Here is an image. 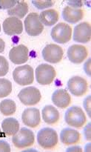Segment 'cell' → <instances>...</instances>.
Masks as SVG:
<instances>
[{
    "instance_id": "obj_1",
    "label": "cell",
    "mask_w": 91,
    "mask_h": 152,
    "mask_svg": "<svg viewBox=\"0 0 91 152\" xmlns=\"http://www.w3.org/2000/svg\"><path fill=\"white\" fill-rule=\"evenodd\" d=\"M58 135L55 130L50 128H44L38 132L37 142L39 145L45 149L53 148L58 143Z\"/></svg>"
},
{
    "instance_id": "obj_2",
    "label": "cell",
    "mask_w": 91,
    "mask_h": 152,
    "mask_svg": "<svg viewBox=\"0 0 91 152\" xmlns=\"http://www.w3.org/2000/svg\"><path fill=\"white\" fill-rule=\"evenodd\" d=\"M65 122L70 126L81 128L85 124L86 116L81 108L78 106L71 107L66 111L65 115Z\"/></svg>"
},
{
    "instance_id": "obj_3",
    "label": "cell",
    "mask_w": 91,
    "mask_h": 152,
    "mask_svg": "<svg viewBox=\"0 0 91 152\" xmlns=\"http://www.w3.org/2000/svg\"><path fill=\"white\" fill-rule=\"evenodd\" d=\"M14 81L20 86H28L33 83V69L28 65H22L15 68L13 72Z\"/></svg>"
},
{
    "instance_id": "obj_4",
    "label": "cell",
    "mask_w": 91,
    "mask_h": 152,
    "mask_svg": "<svg viewBox=\"0 0 91 152\" xmlns=\"http://www.w3.org/2000/svg\"><path fill=\"white\" fill-rule=\"evenodd\" d=\"M34 140L35 137L33 132L26 128H22L12 138L13 145L17 148H25L31 146L34 143Z\"/></svg>"
},
{
    "instance_id": "obj_5",
    "label": "cell",
    "mask_w": 91,
    "mask_h": 152,
    "mask_svg": "<svg viewBox=\"0 0 91 152\" xmlns=\"http://www.w3.org/2000/svg\"><path fill=\"white\" fill-rule=\"evenodd\" d=\"M56 73L53 66L47 64H41L36 69V79L40 85L47 86L53 83Z\"/></svg>"
},
{
    "instance_id": "obj_6",
    "label": "cell",
    "mask_w": 91,
    "mask_h": 152,
    "mask_svg": "<svg viewBox=\"0 0 91 152\" xmlns=\"http://www.w3.org/2000/svg\"><path fill=\"white\" fill-rule=\"evenodd\" d=\"M25 31L31 37H37L42 33L44 25L39 19V15L37 13H31L25 19Z\"/></svg>"
},
{
    "instance_id": "obj_7",
    "label": "cell",
    "mask_w": 91,
    "mask_h": 152,
    "mask_svg": "<svg viewBox=\"0 0 91 152\" xmlns=\"http://www.w3.org/2000/svg\"><path fill=\"white\" fill-rule=\"evenodd\" d=\"M72 28L66 23H58L51 31V37L53 41L59 44H65L71 40Z\"/></svg>"
},
{
    "instance_id": "obj_8",
    "label": "cell",
    "mask_w": 91,
    "mask_h": 152,
    "mask_svg": "<svg viewBox=\"0 0 91 152\" xmlns=\"http://www.w3.org/2000/svg\"><path fill=\"white\" fill-rule=\"evenodd\" d=\"M18 97L24 105L31 106V105H36L39 102V101L41 100V95L38 88L31 86L21 90L18 94Z\"/></svg>"
},
{
    "instance_id": "obj_9",
    "label": "cell",
    "mask_w": 91,
    "mask_h": 152,
    "mask_svg": "<svg viewBox=\"0 0 91 152\" xmlns=\"http://www.w3.org/2000/svg\"><path fill=\"white\" fill-rule=\"evenodd\" d=\"M68 88L73 95L76 96H82L87 93L88 84L85 79L76 76L68 80Z\"/></svg>"
},
{
    "instance_id": "obj_10",
    "label": "cell",
    "mask_w": 91,
    "mask_h": 152,
    "mask_svg": "<svg viewBox=\"0 0 91 152\" xmlns=\"http://www.w3.org/2000/svg\"><path fill=\"white\" fill-rule=\"evenodd\" d=\"M63 49L55 44H49L42 50V57L50 63H58L63 58Z\"/></svg>"
},
{
    "instance_id": "obj_11",
    "label": "cell",
    "mask_w": 91,
    "mask_h": 152,
    "mask_svg": "<svg viewBox=\"0 0 91 152\" xmlns=\"http://www.w3.org/2000/svg\"><path fill=\"white\" fill-rule=\"evenodd\" d=\"M9 58L10 61L16 65L24 64L29 59V50L24 45L15 46L10 50Z\"/></svg>"
},
{
    "instance_id": "obj_12",
    "label": "cell",
    "mask_w": 91,
    "mask_h": 152,
    "mask_svg": "<svg viewBox=\"0 0 91 152\" xmlns=\"http://www.w3.org/2000/svg\"><path fill=\"white\" fill-rule=\"evenodd\" d=\"M88 56V51L84 46L73 45L68 50V57L71 62L80 64L85 60Z\"/></svg>"
},
{
    "instance_id": "obj_13",
    "label": "cell",
    "mask_w": 91,
    "mask_h": 152,
    "mask_svg": "<svg viewBox=\"0 0 91 152\" xmlns=\"http://www.w3.org/2000/svg\"><path fill=\"white\" fill-rule=\"evenodd\" d=\"M91 38V26L88 22H82L74 28V40L76 42L87 43Z\"/></svg>"
},
{
    "instance_id": "obj_14",
    "label": "cell",
    "mask_w": 91,
    "mask_h": 152,
    "mask_svg": "<svg viewBox=\"0 0 91 152\" xmlns=\"http://www.w3.org/2000/svg\"><path fill=\"white\" fill-rule=\"evenodd\" d=\"M3 31L9 36L19 35L23 31L22 22L16 17H8L3 22Z\"/></svg>"
},
{
    "instance_id": "obj_15",
    "label": "cell",
    "mask_w": 91,
    "mask_h": 152,
    "mask_svg": "<svg viewBox=\"0 0 91 152\" xmlns=\"http://www.w3.org/2000/svg\"><path fill=\"white\" fill-rule=\"evenodd\" d=\"M22 119L24 124L27 126L36 128L41 122L39 110L36 108H27L22 113Z\"/></svg>"
},
{
    "instance_id": "obj_16",
    "label": "cell",
    "mask_w": 91,
    "mask_h": 152,
    "mask_svg": "<svg viewBox=\"0 0 91 152\" xmlns=\"http://www.w3.org/2000/svg\"><path fill=\"white\" fill-rule=\"evenodd\" d=\"M52 101L56 106L60 108H65L71 104V97L65 89H58L53 92Z\"/></svg>"
},
{
    "instance_id": "obj_17",
    "label": "cell",
    "mask_w": 91,
    "mask_h": 152,
    "mask_svg": "<svg viewBox=\"0 0 91 152\" xmlns=\"http://www.w3.org/2000/svg\"><path fill=\"white\" fill-rule=\"evenodd\" d=\"M83 16L84 12L82 9L75 8L71 6H66L62 11V17L68 23H77L82 19Z\"/></svg>"
},
{
    "instance_id": "obj_18",
    "label": "cell",
    "mask_w": 91,
    "mask_h": 152,
    "mask_svg": "<svg viewBox=\"0 0 91 152\" xmlns=\"http://www.w3.org/2000/svg\"><path fill=\"white\" fill-rule=\"evenodd\" d=\"M60 140L65 145L77 143L80 140V134L76 130L65 128L61 132Z\"/></svg>"
},
{
    "instance_id": "obj_19",
    "label": "cell",
    "mask_w": 91,
    "mask_h": 152,
    "mask_svg": "<svg viewBox=\"0 0 91 152\" xmlns=\"http://www.w3.org/2000/svg\"><path fill=\"white\" fill-rule=\"evenodd\" d=\"M43 120L47 124L53 125L57 123L59 120V112L55 107L52 105H46L42 109Z\"/></svg>"
},
{
    "instance_id": "obj_20",
    "label": "cell",
    "mask_w": 91,
    "mask_h": 152,
    "mask_svg": "<svg viewBox=\"0 0 91 152\" xmlns=\"http://www.w3.org/2000/svg\"><path fill=\"white\" fill-rule=\"evenodd\" d=\"M1 128L5 136H13L19 130V123L14 118H7L1 123Z\"/></svg>"
},
{
    "instance_id": "obj_21",
    "label": "cell",
    "mask_w": 91,
    "mask_h": 152,
    "mask_svg": "<svg viewBox=\"0 0 91 152\" xmlns=\"http://www.w3.org/2000/svg\"><path fill=\"white\" fill-rule=\"evenodd\" d=\"M59 13L54 9L44 10L39 15L40 21L46 26L55 25L59 20Z\"/></svg>"
},
{
    "instance_id": "obj_22",
    "label": "cell",
    "mask_w": 91,
    "mask_h": 152,
    "mask_svg": "<svg viewBox=\"0 0 91 152\" xmlns=\"http://www.w3.org/2000/svg\"><path fill=\"white\" fill-rule=\"evenodd\" d=\"M28 12V5L25 1H18L17 4L7 10L9 16L16 17L18 19H22Z\"/></svg>"
},
{
    "instance_id": "obj_23",
    "label": "cell",
    "mask_w": 91,
    "mask_h": 152,
    "mask_svg": "<svg viewBox=\"0 0 91 152\" xmlns=\"http://www.w3.org/2000/svg\"><path fill=\"white\" fill-rule=\"evenodd\" d=\"M16 110V105L12 99H4L0 102V111L4 116L13 115Z\"/></svg>"
},
{
    "instance_id": "obj_24",
    "label": "cell",
    "mask_w": 91,
    "mask_h": 152,
    "mask_svg": "<svg viewBox=\"0 0 91 152\" xmlns=\"http://www.w3.org/2000/svg\"><path fill=\"white\" fill-rule=\"evenodd\" d=\"M12 91V83L7 79L0 78V98L7 96Z\"/></svg>"
},
{
    "instance_id": "obj_25",
    "label": "cell",
    "mask_w": 91,
    "mask_h": 152,
    "mask_svg": "<svg viewBox=\"0 0 91 152\" xmlns=\"http://www.w3.org/2000/svg\"><path fill=\"white\" fill-rule=\"evenodd\" d=\"M9 63L5 57L0 56V77H4L8 73Z\"/></svg>"
},
{
    "instance_id": "obj_26",
    "label": "cell",
    "mask_w": 91,
    "mask_h": 152,
    "mask_svg": "<svg viewBox=\"0 0 91 152\" xmlns=\"http://www.w3.org/2000/svg\"><path fill=\"white\" fill-rule=\"evenodd\" d=\"M32 3L36 8L39 10L47 8L54 4L53 1H32Z\"/></svg>"
},
{
    "instance_id": "obj_27",
    "label": "cell",
    "mask_w": 91,
    "mask_h": 152,
    "mask_svg": "<svg viewBox=\"0 0 91 152\" xmlns=\"http://www.w3.org/2000/svg\"><path fill=\"white\" fill-rule=\"evenodd\" d=\"M18 1L13 0V1H0V9L1 10H5V9H11L17 4Z\"/></svg>"
},
{
    "instance_id": "obj_28",
    "label": "cell",
    "mask_w": 91,
    "mask_h": 152,
    "mask_svg": "<svg viewBox=\"0 0 91 152\" xmlns=\"http://www.w3.org/2000/svg\"><path fill=\"white\" fill-rule=\"evenodd\" d=\"M10 146L7 142L0 140V152H10Z\"/></svg>"
},
{
    "instance_id": "obj_29",
    "label": "cell",
    "mask_w": 91,
    "mask_h": 152,
    "mask_svg": "<svg viewBox=\"0 0 91 152\" xmlns=\"http://www.w3.org/2000/svg\"><path fill=\"white\" fill-rule=\"evenodd\" d=\"M84 107L85 108L86 111L87 112L89 117H91L90 115V96H88L84 101Z\"/></svg>"
},
{
    "instance_id": "obj_30",
    "label": "cell",
    "mask_w": 91,
    "mask_h": 152,
    "mask_svg": "<svg viewBox=\"0 0 91 152\" xmlns=\"http://www.w3.org/2000/svg\"><path fill=\"white\" fill-rule=\"evenodd\" d=\"M90 123L87 124V126L84 128V134L85 135V138L87 140L90 141L91 140V134H90Z\"/></svg>"
},
{
    "instance_id": "obj_31",
    "label": "cell",
    "mask_w": 91,
    "mask_h": 152,
    "mask_svg": "<svg viewBox=\"0 0 91 152\" xmlns=\"http://www.w3.org/2000/svg\"><path fill=\"white\" fill-rule=\"evenodd\" d=\"M84 70L88 77H90V59H88V60L84 64Z\"/></svg>"
},
{
    "instance_id": "obj_32",
    "label": "cell",
    "mask_w": 91,
    "mask_h": 152,
    "mask_svg": "<svg viewBox=\"0 0 91 152\" xmlns=\"http://www.w3.org/2000/svg\"><path fill=\"white\" fill-rule=\"evenodd\" d=\"M4 48H5V43L0 38V53H2L4 51Z\"/></svg>"
},
{
    "instance_id": "obj_33",
    "label": "cell",
    "mask_w": 91,
    "mask_h": 152,
    "mask_svg": "<svg viewBox=\"0 0 91 152\" xmlns=\"http://www.w3.org/2000/svg\"><path fill=\"white\" fill-rule=\"evenodd\" d=\"M76 150H77V151H82V148H80V147L79 146H76V147H71V148H68L67 151H76Z\"/></svg>"
},
{
    "instance_id": "obj_34",
    "label": "cell",
    "mask_w": 91,
    "mask_h": 152,
    "mask_svg": "<svg viewBox=\"0 0 91 152\" xmlns=\"http://www.w3.org/2000/svg\"><path fill=\"white\" fill-rule=\"evenodd\" d=\"M3 137H5V136H4V134H2V132H1V129H0V138Z\"/></svg>"
},
{
    "instance_id": "obj_35",
    "label": "cell",
    "mask_w": 91,
    "mask_h": 152,
    "mask_svg": "<svg viewBox=\"0 0 91 152\" xmlns=\"http://www.w3.org/2000/svg\"><path fill=\"white\" fill-rule=\"evenodd\" d=\"M0 32H1V25H0Z\"/></svg>"
}]
</instances>
